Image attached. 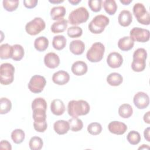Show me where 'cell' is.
Returning a JSON list of instances; mask_svg holds the SVG:
<instances>
[{"label": "cell", "mask_w": 150, "mask_h": 150, "mask_svg": "<svg viewBox=\"0 0 150 150\" xmlns=\"http://www.w3.org/2000/svg\"><path fill=\"white\" fill-rule=\"evenodd\" d=\"M90 105L84 100H71L69 102L67 112L72 117H77L80 115H85L90 111Z\"/></svg>", "instance_id": "cell-1"}, {"label": "cell", "mask_w": 150, "mask_h": 150, "mask_svg": "<svg viewBox=\"0 0 150 150\" xmlns=\"http://www.w3.org/2000/svg\"><path fill=\"white\" fill-rule=\"evenodd\" d=\"M89 18V13L84 7H79L70 12L68 18V22L73 25H78L86 22Z\"/></svg>", "instance_id": "cell-2"}, {"label": "cell", "mask_w": 150, "mask_h": 150, "mask_svg": "<svg viewBox=\"0 0 150 150\" xmlns=\"http://www.w3.org/2000/svg\"><path fill=\"white\" fill-rule=\"evenodd\" d=\"M110 22L109 18L104 15L96 16L88 25L90 31L94 34L102 33Z\"/></svg>", "instance_id": "cell-3"}, {"label": "cell", "mask_w": 150, "mask_h": 150, "mask_svg": "<svg viewBox=\"0 0 150 150\" xmlns=\"http://www.w3.org/2000/svg\"><path fill=\"white\" fill-rule=\"evenodd\" d=\"M105 52L104 45L100 42H96L92 45L86 53V57L90 62L96 63L101 61Z\"/></svg>", "instance_id": "cell-4"}, {"label": "cell", "mask_w": 150, "mask_h": 150, "mask_svg": "<svg viewBox=\"0 0 150 150\" xmlns=\"http://www.w3.org/2000/svg\"><path fill=\"white\" fill-rule=\"evenodd\" d=\"M15 67L9 63L1 64L0 66V83L2 85L11 84L14 79Z\"/></svg>", "instance_id": "cell-5"}, {"label": "cell", "mask_w": 150, "mask_h": 150, "mask_svg": "<svg viewBox=\"0 0 150 150\" xmlns=\"http://www.w3.org/2000/svg\"><path fill=\"white\" fill-rule=\"evenodd\" d=\"M133 13L137 21L142 25H149L150 23L149 13L146 11L144 4L137 3L133 6Z\"/></svg>", "instance_id": "cell-6"}, {"label": "cell", "mask_w": 150, "mask_h": 150, "mask_svg": "<svg viewBox=\"0 0 150 150\" xmlns=\"http://www.w3.org/2000/svg\"><path fill=\"white\" fill-rule=\"evenodd\" d=\"M45 27L46 24L44 20L41 18L36 17L26 23L25 30L29 35L34 36L43 30Z\"/></svg>", "instance_id": "cell-7"}, {"label": "cell", "mask_w": 150, "mask_h": 150, "mask_svg": "<svg viewBox=\"0 0 150 150\" xmlns=\"http://www.w3.org/2000/svg\"><path fill=\"white\" fill-rule=\"evenodd\" d=\"M46 84V81L43 76L34 75L31 77L28 86L31 92L33 93H39L43 91Z\"/></svg>", "instance_id": "cell-8"}, {"label": "cell", "mask_w": 150, "mask_h": 150, "mask_svg": "<svg viewBox=\"0 0 150 150\" xmlns=\"http://www.w3.org/2000/svg\"><path fill=\"white\" fill-rule=\"evenodd\" d=\"M130 38L138 42H146L149 40L150 33L149 30L139 27L132 28L129 33Z\"/></svg>", "instance_id": "cell-9"}, {"label": "cell", "mask_w": 150, "mask_h": 150, "mask_svg": "<svg viewBox=\"0 0 150 150\" xmlns=\"http://www.w3.org/2000/svg\"><path fill=\"white\" fill-rule=\"evenodd\" d=\"M133 102L135 107L138 109H144L149 105V98L146 93L139 91L135 94Z\"/></svg>", "instance_id": "cell-10"}, {"label": "cell", "mask_w": 150, "mask_h": 150, "mask_svg": "<svg viewBox=\"0 0 150 150\" xmlns=\"http://www.w3.org/2000/svg\"><path fill=\"white\" fill-rule=\"evenodd\" d=\"M107 63L111 68H118L123 63L122 56L118 52H111L107 57Z\"/></svg>", "instance_id": "cell-11"}, {"label": "cell", "mask_w": 150, "mask_h": 150, "mask_svg": "<svg viewBox=\"0 0 150 150\" xmlns=\"http://www.w3.org/2000/svg\"><path fill=\"white\" fill-rule=\"evenodd\" d=\"M109 131L114 134L122 135L127 130V126L124 122L121 121H114L109 123L108 125Z\"/></svg>", "instance_id": "cell-12"}, {"label": "cell", "mask_w": 150, "mask_h": 150, "mask_svg": "<svg viewBox=\"0 0 150 150\" xmlns=\"http://www.w3.org/2000/svg\"><path fill=\"white\" fill-rule=\"evenodd\" d=\"M44 63L46 67L50 69H54L60 64V59L57 54L53 52L47 53L44 57Z\"/></svg>", "instance_id": "cell-13"}, {"label": "cell", "mask_w": 150, "mask_h": 150, "mask_svg": "<svg viewBox=\"0 0 150 150\" xmlns=\"http://www.w3.org/2000/svg\"><path fill=\"white\" fill-rule=\"evenodd\" d=\"M70 80L69 74L64 70H59L54 73L52 76V81L57 85H64Z\"/></svg>", "instance_id": "cell-14"}, {"label": "cell", "mask_w": 150, "mask_h": 150, "mask_svg": "<svg viewBox=\"0 0 150 150\" xmlns=\"http://www.w3.org/2000/svg\"><path fill=\"white\" fill-rule=\"evenodd\" d=\"M118 21L121 26L123 27L128 26L132 21V15L128 10H122L118 15Z\"/></svg>", "instance_id": "cell-15"}, {"label": "cell", "mask_w": 150, "mask_h": 150, "mask_svg": "<svg viewBox=\"0 0 150 150\" xmlns=\"http://www.w3.org/2000/svg\"><path fill=\"white\" fill-rule=\"evenodd\" d=\"M87 65L83 61H76L71 66V71L76 76H82L87 71Z\"/></svg>", "instance_id": "cell-16"}, {"label": "cell", "mask_w": 150, "mask_h": 150, "mask_svg": "<svg viewBox=\"0 0 150 150\" xmlns=\"http://www.w3.org/2000/svg\"><path fill=\"white\" fill-rule=\"evenodd\" d=\"M50 110L53 114L61 115L65 111V105L60 99H54L51 103Z\"/></svg>", "instance_id": "cell-17"}, {"label": "cell", "mask_w": 150, "mask_h": 150, "mask_svg": "<svg viewBox=\"0 0 150 150\" xmlns=\"http://www.w3.org/2000/svg\"><path fill=\"white\" fill-rule=\"evenodd\" d=\"M70 52L75 55L81 54L85 49L84 42L80 40H74L71 41L69 45Z\"/></svg>", "instance_id": "cell-18"}, {"label": "cell", "mask_w": 150, "mask_h": 150, "mask_svg": "<svg viewBox=\"0 0 150 150\" xmlns=\"http://www.w3.org/2000/svg\"><path fill=\"white\" fill-rule=\"evenodd\" d=\"M54 131L59 135L66 134L70 129V125L68 121L65 120L56 121L53 124Z\"/></svg>", "instance_id": "cell-19"}, {"label": "cell", "mask_w": 150, "mask_h": 150, "mask_svg": "<svg viewBox=\"0 0 150 150\" xmlns=\"http://www.w3.org/2000/svg\"><path fill=\"white\" fill-rule=\"evenodd\" d=\"M134 45V41L129 36H124L119 39L118 46L122 51H128Z\"/></svg>", "instance_id": "cell-20"}, {"label": "cell", "mask_w": 150, "mask_h": 150, "mask_svg": "<svg viewBox=\"0 0 150 150\" xmlns=\"http://www.w3.org/2000/svg\"><path fill=\"white\" fill-rule=\"evenodd\" d=\"M68 21L66 19H62L54 22L51 26V31L54 33L63 32L67 28Z\"/></svg>", "instance_id": "cell-21"}, {"label": "cell", "mask_w": 150, "mask_h": 150, "mask_svg": "<svg viewBox=\"0 0 150 150\" xmlns=\"http://www.w3.org/2000/svg\"><path fill=\"white\" fill-rule=\"evenodd\" d=\"M66 9L63 6H54L50 10V16L53 20H60L65 16Z\"/></svg>", "instance_id": "cell-22"}, {"label": "cell", "mask_w": 150, "mask_h": 150, "mask_svg": "<svg viewBox=\"0 0 150 150\" xmlns=\"http://www.w3.org/2000/svg\"><path fill=\"white\" fill-rule=\"evenodd\" d=\"M123 81L122 76L118 73L113 72L108 75L107 81L111 86H118L120 85Z\"/></svg>", "instance_id": "cell-23"}, {"label": "cell", "mask_w": 150, "mask_h": 150, "mask_svg": "<svg viewBox=\"0 0 150 150\" xmlns=\"http://www.w3.org/2000/svg\"><path fill=\"white\" fill-rule=\"evenodd\" d=\"M49 46V40L45 36H39L35 40L34 47L39 52L45 51Z\"/></svg>", "instance_id": "cell-24"}, {"label": "cell", "mask_w": 150, "mask_h": 150, "mask_svg": "<svg viewBox=\"0 0 150 150\" xmlns=\"http://www.w3.org/2000/svg\"><path fill=\"white\" fill-rule=\"evenodd\" d=\"M66 42L67 40L63 35H56L53 37L52 46L54 49L57 50H61L65 47Z\"/></svg>", "instance_id": "cell-25"}, {"label": "cell", "mask_w": 150, "mask_h": 150, "mask_svg": "<svg viewBox=\"0 0 150 150\" xmlns=\"http://www.w3.org/2000/svg\"><path fill=\"white\" fill-rule=\"evenodd\" d=\"M13 53L12 46L8 43L2 44L0 46V57L1 59L12 58Z\"/></svg>", "instance_id": "cell-26"}, {"label": "cell", "mask_w": 150, "mask_h": 150, "mask_svg": "<svg viewBox=\"0 0 150 150\" xmlns=\"http://www.w3.org/2000/svg\"><path fill=\"white\" fill-rule=\"evenodd\" d=\"M133 113V109L129 104H123L118 108V114L123 118H129Z\"/></svg>", "instance_id": "cell-27"}, {"label": "cell", "mask_w": 150, "mask_h": 150, "mask_svg": "<svg viewBox=\"0 0 150 150\" xmlns=\"http://www.w3.org/2000/svg\"><path fill=\"white\" fill-rule=\"evenodd\" d=\"M105 11L110 15H113L117 11V5L114 0H105L103 2Z\"/></svg>", "instance_id": "cell-28"}, {"label": "cell", "mask_w": 150, "mask_h": 150, "mask_svg": "<svg viewBox=\"0 0 150 150\" xmlns=\"http://www.w3.org/2000/svg\"><path fill=\"white\" fill-rule=\"evenodd\" d=\"M13 47V53L12 59L14 61H19L24 56L25 52L23 47L18 44H16L12 46Z\"/></svg>", "instance_id": "cell-29"}, {"label": "cell", "mask_w": 150, "mask_h": 150, "mask_svg": "<svg viewBox=\"0 0 150 150\" xmlns=\"http://www.w3.org/2000/svg\"><path fill=\"white\" fill-rule=\"evenodd\" d=\"M70 125V129L73 132L80 131L83 127V123L81 120L77 117H72L68 121Z\"/></svg>", "instance_id": "cell-30"}, {"label": "cell", "mask_w": 150, "mask_h": 150, "mask_svg": "<svg viewBox=\"0 0 150 150\" xmlns=\"http://www.w3.org/2000/svg\"><path fill=\"white\" fill-rule=\"evenodd\" d=\"M25 137L24 131L21 129H15L11 133V138L14 143L19 144L22 143Z\"/></svg>", "instance_id": "cell-31"}, {"label": "cell", "mask_w": 150, "mask_h": 150, "mask_svg": "<svg viewBox=\"0 0 150 150\" xmlns=\"http://www.w3.org/2000/svg\"><path fill=\"white\" fill-rule=\"evenodd\" d=\"M29 148L32 150H40L43 145V142L41 138L34 136L32 137L29 142Z\"/></svg>", "instance_id": "cell-32"}, {"label": "cell", "mask_w": 150, "mask_h": 150, "mask_svg": "<svg viewBox=\"0 0 150 150\" xmlns=\"http://www.w3.org/2000/svg\"><path fill=\"white\" fill-rule=\"evenodd\" d=\"M12 108L11 101L7 98L2 97L0 100V114H5L11 111Z\"/></svg>", "instance_id": "cell-33"}, {"label": "cell", "mask_w": 150, "mask_h": 150, "mask_svg": "<svg viewBox=\"0 0 150 150\" xmlns=\"http://www.w3.org/2000/svg\"><path fill=\"white\" fill-rule=\"evenodd\" d=\"M32 110L40 109L46 111L47 103L46 100L41 97H38L34 99L32 103Z\"/></svg>", "instance_id": "cell-34"}, {"label": "cell", "mask_w": 150, "mask_h": 150, "mask_svg": "<svg viewBox=\"0 0 150 150\" xmlns=\"http://www.w3.org/2000/svg\"><path fill=\"white\" fill-rule=\"evenodd\" d=\"M146 67L145 60L133 59L131 64V68L133 71L136 72L142 71Z\"/></svg>", "instance_id": "cell-35"}, {"label": "cell", "mask_w": 150, "mask_h": 150, "mask_svg": "<svg viewBox=\"0 0 150 150\" xmlns=\"http://www.w3.org/2000/svg\"><path fill=\"white\" fill-rule=\"evenodd\" d=\"M127 139L130 144L137 145L139 143L141 138L139 132L135 131H131L128 134Z\"/></svg>", "instance_id": "cell-36"}, {"label": "cell", "mask_w": 150, "mask_h": 150, "mask_svg": "<svg viewBox=\"0 0 150 150\" xmlns=\"http://www.w3.org/2000/svg\"><path fill=\"white\" fill-rule=\"evenodd\" d=\"M4 9L9 12L15 11L19 5L18 0H4L2 2Z\"/></svg>", "instance_id": "cell-37"}, {"label": "cell", "mask_w": 150, "mask_h": 150, "mask_svg": "<svg viewBox=\"0 0 150 150\" xmlns=\"http://www.w3.org/2000/svg\"><path fill=\"white\" fill-rule=\"evenodd\" d=\"M87 131L93 135H98L102 131V126L98 122H91L87 126Z\"/></svg>", "instance_id": "cell-38"}, {"label": "cell", "mask_w": 150, "mask_h": 150, "mask_svg": "<svg viewBox=\"0 0 150 150\" xmlns=\"http://www.w3.org/2000/svg\"><path fill=\"white\" fill-rule=\"evenodd\" d=\"M82 29L77 26H73L67 29V35L71 38H79L82 35Z\"/></svg>", "instance_id": "cell-39"}, {"label": "cell", "mask_w": 150, "mask_h": 150, "mask_svg": "<svg viewBox=\"0 0 150 150\" xmlns=\"http://www.w3.org/2000/svg\"><path fill=\"white\" fill-rule=\"evenodd\" d=\"M45 110L36 109L33 110V118L34 121L40 122L46 121V114Z\"/></svg>", "instance_id": "cell-40"}, {"label": "cell", "mask_w": 150, "mask_h": 150, "mask_svg": "<svg viewBox=\"0 0 150 150\" xmlns=\"http://www.w3.org/2000/svg\"><path fill=\"white\" fill-rule=\"evenodd\" d=\"M102 3L103 1L101 0H89L88 1L89 8L92 11L94 12L100 11L101 9Z\"/></svg>", "instance_id": "cell-41"}, {"label": "cell", "mask_w": 150, "mask_h": 150, "mask_svg": "<svg viewBox=\"0 0 150 150\" xmlns=\"http://www.w3.org/2000/svg\"><path fill=\"white\" fill-rule=\"evenodd\" d=\"M147 58V52L144 48H138L134 51L133 54V59H143Z\"/></svg>", "instance_id": "cell-42"}, {"label": "cell", "mask_w": 150, "mask_h": 150, "mask_svg": "<svg viewBox=\"0 0 150 150\" xmlns=\"http://www.w3.org/2000/svg\"><path fill=\"white\" fill-rule=\"evenodd\" d=\"M34 129L39 132H43L46 131L47 127V124L46 121L36 122L34 121L33 122Z\"/></svg>", "instance_id": "cell-43"}, {"label": "cell", "mask_w": 150, "mask_h": 150, "mask_svg": "<svg viewBox=\"0 0 150 150\" xmlns=\"http://www.w3.org/2000/svg\"><path fill=\"white\" fill-rule=\"evenodd\" d=\"M38 2V1L37 0H25L23 1V5L26 8L32 9L37 5Z\"/></svg>", "instance_id": "cell-44"}, {"label": "cell", "mask_w": 150, "mask_h": 150, "mask_svg": "<svg viewBox=\"0 0 150 150\" xmlns=\"http://www.w3.org/2000/svg\"><path fill=\"white\" fill-rule=\"evenodd\" d=\"M0 149H6L11 150L12 146L11 144L6 140H2L0 142Z\"/></svg>", "instance_id": "cell-45"}, {"label": "cell", "mask_w": 150, "mask_h": 150, "mask_svg": "<svg viewBox=\"0 0 150 150\" xmlns=\"http://www.w3.org/2000/svg\"><path fill=\"white\" fill-rule=\"evenodd\" d=\"M149 129L150 128L148 127L146 128L144 132V138H145V139L148 141L149 142L150 141V136H149Z\"/></svg>", "instance_id": "cell-46"}, {"label": "cell", "mask_w": 150, "mask_h": 150, "mask_svg": "<svg viewBox=\"0 0 150 150\" xmlns=\"http://www.w3.org/2000/svg\"><path fill=\"white\" fill-rule=\"evenodd\" d=\"M149 111H148L146 114L144 115V121L147 124H150V120H149Z\"/></svg>", "instance_id": "cell-47"}, {"label": "cell", "mask_w": 150, "mask_h": 150, "mask_svg": "<svg viewBox=\"0 0 150 150\" xmlns=\"http://www.w3.org/2000/svg\"><path fill=\"white\" fill-rule=\"evenodd\" d=\"M69 2L71 4L73 5H76L81 2V0H69Z\"/></svg>", "instance_id": "cell-48"}, {"label": "cell", "mask_w": 150, "mask_h": 150, "mask_svg": "<svg viewBox=\"0 0 150 150\" xmlns=\"http://www.w3.org/2000/svg\"><path fill=\"white\" fill-rule=\"evenodd\" d=\"M120 2L124 5H127L132 2V0H120Z\"/></svg>", "instance_id": "cell-49"}, {"label": "cell", "mask_w": 150, "mask_h": 150, "mask_svg": "<svg viewBox=\"0 0 150 150\" xmlns=\"http://www.w3.org/2000/svg\"><path fill=\"white\" fill-rule=\"evenodd\" d=\"M49 2L52 4H60V3L63 2L64 1L63 0H52V1L49 0Z\"/></svg>", "instance_id": "cell-50"}, {"label": "cell", "mask_w": 150, "mask_h": 150, "mask_svg": "<svg viewBox=\"0 0 150 150\" xmlns=\"http://www.w3.org/2000/svg\"><path fill=\"white\" fill-rule=\"evenodd\" d=\"M149 149V146L148 145L143 144V145H142L141 146H140V147L138 148V149Z\"/></svg>", "instance_id": "cell-51"}]
</instances>
